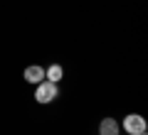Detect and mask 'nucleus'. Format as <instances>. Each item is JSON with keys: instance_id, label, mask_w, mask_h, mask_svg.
<instances>
[{"instance_id": "obj_1", "label": "nucleus", "mask_w": 148, "mask_h": 135, "mask_svg": "<svg viewBox=\"0 0 148 135\" xmlns=\"http://www.w3.org/2000/svg\"><path fill=\"white\" fill-rule=\"evenodd\" d=\"M59 96V88H57V83H52V81H40L37 83V88H35V101L37 103H52L54 98Z\"/></svg>"}, {"instance_id": "obj_2", "label": "nucleus", "mask_w": 148, "mask_h": 135, "mask_svg": "<svg viewBox=\"0 0 148 135\" xmlns=\"http://www.w3.org/2000/svg\"><path fill=\"white\" fill-rule=\"evenodd\" d=\"M123 130H126L128 135H141L146 133V118L138 113H128L126 118H123Z\"/></svg>"}, {"instance_id": "obj_3", "label": "nucleus", "mask_w": 148, "mask_h": 135, "mask_svg": "<svg viewBox=\"0 0 148 135\" xmlns=\"http://www.w3.org/2000/svg\"><path fill=\"white\" fill-rule=\"evenodd\" d=\"M25 81L27 83H40V81H45V66H40V64H32V66H27L25 69Z\"/></svg>"}, {"instance_id": "obj_6", "label": "nucleus", "mask_w": 148, "mask_h": 135, "mask_svg": "<svg viewBox=\"0 0 148 135\" xmlns=\"http://www.w3.org/2000/svg\"><path fill=\"white\" fill-rule=\"evenodd\" d=\"M141 135H146V133H141Z\"/></svg>"}, {"instance_id": "obj_4", "label": "nucleus", "mask_w": 148, "mask_h": 135, "mask_svg": "<svg viewBox=\"0 0 148 135\" xmlns=\"http://www.w3.org/2000/svg\"><path fill=\"white\" fill-rule=\"evenodd\" d=\"M119 130L121 128H119V123L114 118H104L99 123V135H119Z\"/></svg>"}, {"instance_id": "obj_5", "label": "nucleus", "mask_w": 148, "mask_h": 135, "mask_svg": "<svg viewBox=\"0 0 148 135\" xmlns=\"http://www.w3.org/2000/svg\"><path fill=\"white\" fill-rule=\"evenodd\" d=\"M62 76H64V69L59 66V64H52V66L45 69V79H47V81H52V83H57Z\"/></svg>"}]
</instances>
